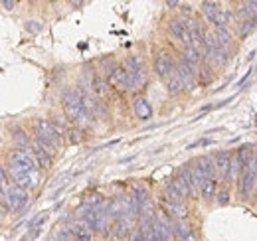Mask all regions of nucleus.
<instances>
[{"label":"nucleus","mask_w":257,"mask_h":241,"mask_svg":"<svg viewBox=\"0 0 257 241\" xmlns=\"http://www.w3.org/2000/svg\"><path fill=\"white\" fill-rule=\"evenodd\" d=\"M196 77H198V81H200L202 85H208V83L214 79V73H212V69H210L208 65H200V67L196 69Z\"/></svg>","instance_id":"25"},{"label":"nucleus","mask_w":257,"mask_h":241,"mask_svg":"<svg viewBox=\"0 0 257 241\" xmlns=\"http://www.w3.org/2000/svg\"><path fill=\"white\" fill-rule=\"evenodd\" d=\"M216 192H218V182H216V178H206V180L202 182V186H200V196H202L206 202L214 200Z\"/></svg>","instance_id":"14"},{"label":"nucleus","mask_w":257,"mask_h":241,"mask_svg":"<svg viewBox=\"0 0 257 241\" xmlns=\"http://www.w3.org/2000/svg\"><path fill=\"white\" fill-rule=\"evenodd\" d=\"M123 213H125V210H123V198H115V200L109 202V206H107V217L117 219Z\"/></svg>","instance_id":"21"},{"label":"nucleus","mask_w":257,"mask_h":241,"mask_svg":"<svg viewBox=\"0 0 257 241\" xmlns=\"http://www.w3.org/2000/svg\"><path fill=\"white\" fill-rule=\"evenodd\" d=\"M24 30L30 32V34H40V32L44 30V24L42 22H36V20H30V22L24 24Z\"/></svg>","instance_id":"30"},{"label":"nucleus","mask_w":257,"mask_h":241,"mask_svg":"<svg viewBox=\"0 0 257 241\" xmlns=\"http://www.w3.org/2000/svg\"><path fill=\"white\" fill-rule=\"evenodd\" d=\"M180 180L184 182V186L188 188V192H190V198H196L198 196V190L194 188V184H192V176H190V172H188V166H182L180 170H178V174H176Z\"/></svg>","instance_id":"20"},{"label":"nucleus","mask_w":257,"mask_h":241,"mask_svg":"<svg viewBox=\"0 0 257 241\" xmlns=\"http://www.w3.org/2000/svg\"><path fill=\"white\" fill-rule=\"evenodd\" d=\"M62 103H64L65 119L69 120L71 125H75L79 115H81V111H83V107H81V89H65Z\"/></svg>","instance_id":"1"},{"label":"nucleus","mask_w":257,"mask_h":241,"mask_svg":"<svg viewBox=\"0 0 257 241\" xmlns=\"http://www.w3.org/2000/svg\"><path fill=\"white\" fill-rule=\"evenodd\" d=\"M170 227H172V235H174L176 239H180V241H190V239H192V229H190V225H188L186 221L178 219V221L170 223Z\"/></svg>","instance_id":"12"},{"label":"nucleus","mask_w":257,"mask_h":241,"mask_svg":"<svg viewBox=\"0 0 257 241\" xmlns=\"http://www.w3.org/2000/svg\"><path fill=\"white\" fill-rule=\"evenodd\" d=\"M182 60L186 61L188 65H192L194 69H198L200 61H202V54H200V50H196L192 46H186L184 52H182Z\"/></svg>","instance_id":"16"},{"label":"nucleus","mask_w":257,"mask_h":241,"mask_svg":"<svg viewBox=\"0 0 257 241\" xmlns=\"http://www.w3.org/2000/svg\"><path fill=\"white\" fill-rule=\"evenodd\" d=\"M133 229V219L128 217V215H121V217H117L115 219V231H117V235L119 237H125V235H128V231Z\"/></svg>","instance_id":"18"},{"label":"nucleus","mask_w":257,"mask_h":241,"mask_svg":"<svg viewBox=\"0 0 257 241\" xmlns=\"http://www.w3.org/2000/svg\"><path fill=\"white\" fill-rule=\"evenodd\" d=\"M170 184H172V186H174V188L178 190V194H180V196H182L184 200H186V198H190V192H188V188L184 186V182L180 180L178 176H174V178L170 180Z\"/></svg>","instance_id":"28"},{"label":"nucleus","mask_w":257,"mask_h":241,"mask_svg":"<svg viewBox=\"0 0 257 241\" xmlns=\"http://www.w3.org/2000/svg\"><path fill=\"white\" fill-rule=\"evenodd\" d=\"M174 69H176V63H174V60H172V56H170V54L162 52V54L157 56V60H155V71H157V75H159V77L166 79Z\"/></svg>","instance_id":"9"},{"label":"nucleus","mask_w":257,"mask_h":241,"mask_svg":"<svg viewBox=\"0 0 257 241\" xmlns=\"http://www.w3.org/2000/svg\"><path fill=\"white\" fill-rule=\"evenodd\" d=\"M176 73H178V77H180L184 89H192L194 85H196V69H194L192 65H188L184 60L178 61V65H176Z\"/></svg>","instance_id":"10"},{"label":"nucleus","mask_w":257,"mask_h":241,"mask_svg":"<svg viewBox=\"0 0 257 241\" xmlns=\"http://www.w3.org/2000/svg\"><path fill=\"white\" fill-rule=\"evenodd\" d=\"M14 184L10 180V174H8V170L4 168V166H0V192L6 196L8 192H10V188H12Z\"/></svg>","instance_id":"26"},{"label":"nucleus","mask_w":257,"mask_h":241,"mask_svg":"<svg viewBox=\"0 0 257 241\" xmlns=\"http://www.w3.org/2000/svg\"><path fill=\"white\" fill-rule=\"evenodd\" d=\"M10 164L18 166L20 170L24 172H32V170H38L36 162H34L32 154L28 151H22V149H16V151L10 152Z\"/></svg>","instance_id":"3"},{"label":"nucleus","mask_w":257,"mask_h":241,"mask_svg":"<svg viewBox=\"0 0 257 241\" xmlns=\"http://www.w3.org/2000/svg\"><path fill=\"white\" fill-rule=\"evenodd\" d=\"M166 6H168V8H176V6H180V4H178V2H166Z\"/></svg>","instance_id":"34"},{"label":"nucleus","mask_w":257,"mask_h":241,"mask_svg":"<svg viewBox=\"0 0 257 241\" xmlns=\"http://www.w3.org/2000/svg\"><path fill=\"white\" fill-rule=\"evenodd\" d=\"M26 202H28V194H26L24 190H20L18 186H12L10 192L4 196V204H6V208L12 211L22 210V208L26 206Z\"/></svg>","instance_id":"4"},{"label":"nucleus","mask_w":257,"mask_h":241,"mask_svg":"<svg viewBox=\"0 0 257 241\" xmlns=\"http://www.w3.org/2000/svg\"><path fill=\"white\" fill-rule=\"evenodd\" d=\"M20 241H28V237H22V239H20Z\"/></svg>","instance_id":"35"},{"label":"nucleus","mask_w":257,"mask_h":241,"mask_svg":"<svg viewBox=\"0 0 257 241\" xmlns=\"http://www.w3.org/2000/svg\"><path fill=\"white\" fill-rule=\"evenodd\" d=\"M166 89H168L170 95H180V93L184 91V85H182V81H180V77H178L176 69L166 77Z\"/></svg>","instance_id":"17"},{"label":"nucleus","mask_w":257,"mask_h":241,"mask_svg":"<svg viewBox=\"0 0 257 241\" xmlns=\"http://www.w3.org/2000/svg\"><path fill=\"white\" fill-rule=\"evenodd\" d=\"M32 127H34V133H36V139H38V141L48 143V145H52V147H56V149L62 145L60 137H58V135H56V131H54L52 120L36 119L32 123Z\"/></svg>","instance_id":"2"},{"label":"nucleus","mask_w":257,"mask_h":241,"mask_svg":"<svg viewBox=\"0 0 257 241\" xmlns=\"http://www.w3.org/2000/svg\"><path fill=\"white\" fill-rule=\"evenodd\" d=\"M214 166H216V174L220 176L222 182H229V166H231V154L229 152H218L214 156Z\"/></svg>","instance_id":"8"},{"label":"nucleus","mask_w":257,"mask_h":241,"mask_svg":"<svg viewBox=\"0 0 257 241\" xmlns=\"http://www.w3.org/2000/svg\"><path fill=\"white\" fill-rule=\"evenodd\" d=\"M131 241H145V235H143V233H141V231L137 229V231H135V233L131 235Z\"/></svg>","instance_id":"33"},{"label":"nucleus","mask_w":257,"mask_h":241,"mask_svg":"<svg viewBox=\"0 0 257 241\" xmlns=\"http://www.w3.org/2000/svg\"><path fill=\"white\" fill-rule=\"evenodd\" d=\"M164 194H166V198H164L166 202H172V204H184V198L178 194V190H176V188H174L170 182L166 184V188H164Z\"/></svg>","instance_id":"24"},{"label":"nucleus","mask_w":257,"mask_h":241,"mask_svg":"<svg viewBox=\"0 0 257 241\" xmlns=\"http://www.w3.org/2000/svg\"><path fill=\"white\" fill-rule=\"evenodd\" d=\"M220 10L222 8H220L218 2H202V12H204V16L208 18L210 24H214V20H216V16H218Z\"/></svg>","instance_id":"19"},{"label":"nucleus","mask_w":257,"mask_h":241,"mask_svg":"<svg viewBox=\"0 0 257 241\" xmlns=\"http://www.w3.org/2000/svg\"><path fill=\"white\" fill-rule=\"evenodd\" d=\"M65 231H69L75 241H93V231L81 221V219H75V221H69L64 227Z\"/></svg>","instance_id":"6"},{"label":"nucleus","mask_w":257,"mask_h":241,"mask_svg":"<svg viewBox=\"0 0 257 241\" xmlns=\"http://www.w3.org/2000/svg\"><path fill=\"white\" fill-rule=\"evenodd\" d=\"M168 32L186 48V46H190V34H188V26H186V20H182V18H174V20H170L168 22Z\"/></svg>","instance_id":"5"},{"label":"nucleus","mask_w":257,"mask_h":241,"mask_svg":"<svg viewBox=\"0 0 257 241\" xmlns=\"http://www.w3.org/2000/svg\"><path fill=\"white\" fill-rule=\"evenodd\" d=\"M227 200H229V194H227V190H222V192H218V202H220V204H227Z\"/></svg>","instance_id":"31"},{"label":"nucleus","mask_w":257,"mask_h":241,"mask_svg":"<svg viewBox=\"0 0 257 241\" xmlns=\"http://www.w3.org/2000/svg\"><path fill=\"white\" fill-rule=\"evenodd\" d=\"M107 83L119 91H128V79H127V71H125V67H115V69L109 73Z\"/></svg>","instance_id":"11"},{"label":"nucleus","mask_w":257,"mask_h":241,"mask_svg":"<svg viewBox=\"0 0 257 241\" xmlns=\"http://www.w3.org/2000/svg\"><path fill=\"white\" fill-rule=\"evenodd\" d=\"M257 26V18H249V20H239V26H237V30H239V36H247L249 32H253Z\"/></svg>","instance_id":"27"},{"label":"nucleus","mask_w":257,"mask_h":241,"mask_svg":"<svg viewBox=\"0 0 257 241\" xmlns=\"http://www.w3.org/2000/svg\"><path fill=\"white\" fill-rule=\"evenodd\" d=\"M65 137H69V143L71 145H77V143H81L83 141V131L81 129H77V127H73V129H69L67 131V135Z\"/></svg>","instance_id":"29"},{"label":"nucleus","mask_w":257,"mask_h":241,"mask_svg":"<svg viewBox=\"0 0 257 241\" xmlns=\"http://www.w3.org/2000/svg\"><path fill=\"white\" fill-rule=\"evenodd\" d=\"M133 107H135V115H137L141 120L151 119V115H153V107L149 105V101H147V99H143V97H141V99H137Z\"/></svg>","instance_id":"15"},{"label":"nucleus","mask_w":257,"mask_h":241,"mask_svg":"<svg viewBox=\"0 0 257 241\" xmlns=\"http://www.w3.org/2000/svg\"><path fill=\"white\" fill-rule=\"evenodd\" d=\"M0 4H2L4 10H12V8H16V2H14V0H4V2H0Z\"/></svg>","instance_id":"32"},{"label":"nucleus","mask_w":257,"mask_h":241,"mask_svg":"<svg viewBox=\"0 0 257 241\" xmlns=\"http://www.w3.org/2000/svg\"><path fill=\"white\" fill-rule=\"evenodd\" d=\"M91 89H93L97 97H105L109 93V83L103 79V75H95L93 81H91Z\"/></svg>","instance_id":"23"},{"label":"nucleus","mask_w":257,"mask_h":241,"mask_svg":"<svg viewBox=\"0 0 257 241\" xmlns=\"http://www.w3.org/2000/svg\"><path fill=\"white\" fill-rule=\"evenodd\" d=\"M202 58H204V65L208 67H222L227 61V52L222 48H206Z\"/></svg>","instance_id":"7"},{"label":"nucleus","mask_w":257,"mask_h":241,"mask_svg":"<svg viewBox=\"0 0 257 241\" xmlns=\"http://www.w3.org/2000/svg\"><path fill=\"white\" fill-rule=\"evenodd\" d=\"M196 166L200 168L204 178H216V166H214V158L212 156H200L196 160Z\"/></svg>","instance_id":"13"},{"label":"nucleus","mask_w":257,"mask_h":241,"mask_svg":"<svg viewBox=\"0 0 257 241\" xmlns=\"http://www.w3.org/2000/svg\"><path fill=\"white\" fill-rule=\"evenodd\" d=\"M12 139H14V143H16L22 151H26V149L30 147V139H28L26 131H22V129H18V127L12 129Z\"/></svg>","instance_id":"22"}]
</instances>
